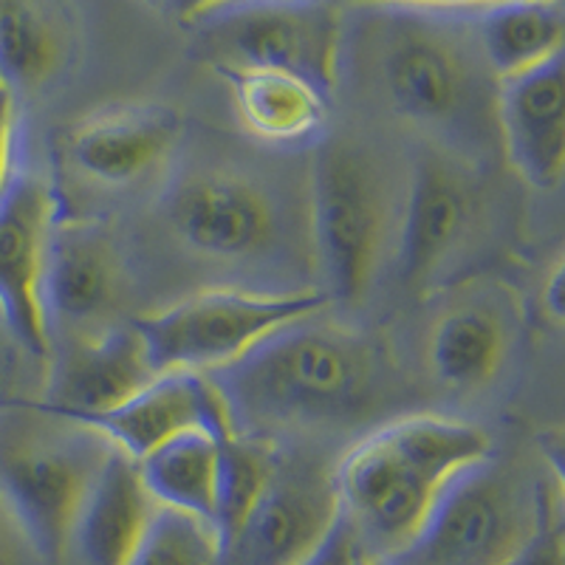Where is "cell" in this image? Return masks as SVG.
<instances>
[{
  "mask_svg": "<svg viewBox=\"0 0 565 565\" xmlns=\"http://www.w3.org/2000/svg\"><path fill=\"white\" fill-rule=\"evenodd\" d=\"M159 373L134 326L116 328L110 334L74 342L63 353L43 407L65 418L105 413L136 396Z\"/></svg>",
  "mask_w": 565,
  "mask_h": 565,
  "instance_id": "cell-14",
  "label": "cell"
},
{
  "mask_svg": "<svg viewBox=\"0 0 565 565\" xmlns=\"http://www.w3.org/2000/svg\"><path fill=\"white\" fill-rule=\"evenodd\" d=\"M116 264L110 246L90 226H54L43 271L45 320H88L110 302Z\"/></svg>",
  "mask_w": 565,
  "mask_h": 565,
  "instance_id": "cell-18",
  "label": "cell"
},
{
  "mask_svg": "<svg viewBox=\"0 0 565 565\" xmlns=\"http://www.w3.org/2000/svg\"><path fill=\"white\" fill-rule=\"evenodd\" d=\"M353 565H382V563L376 557H371V554L360 552V554H356V559H353Z\"/></svg>",
  "mask_w": 565,
  "mask_h": 565,
  "instance_id": "cell-31",
  "label": "cell"
},
{
  "mask_svg": "<svg viewBox=\"0 0 565 565\" xmlns=\"http://www.w3.org/2000/svg\"><path fill=\"white\" fill-rule=\"evenodd\" d=\"M156 507L134 458L114 450L85 494L71 543L85 565H128Z\"/></svg>",
  "mask_w": 565,
  "mask_h": 565,
  "instance_id": "cell-16",
  "label": "cell"
},
{
  "mask_svg": "<svg viewBox=\"0 0 565 565\" xmlns=\"http://www.w3.org/2000/svg\"><path fill=\"white\" fill-rule=\"evenodd\" d=\"M63 40L49 7L0 0V83L9 90H32L57 71Z\"/></svg>",
  "mask_w": 565,
  "mask_h": 565,
  "instance_id": "cell-23",
  "label": "cell"
},
{
  "mask_svg": "<svg viewBox=\"0 0 565 565\" xmlns=\"http://www.w3.org/2000/svg\"><path fill=\"white\" fill-rule=\"evenodd\" d=\"M507 565H565V534H563V512H559L554 494H543V512L534 534L526 546L514 554Z\"/></svg>",
  "mask_w": 565,
  "mask_h": 565,
  "instance_id": "cell-26",
  "label": "cell"
},
{
  "mask_svg": "<svg viewBox=\"0 0 565 565\" xmlns=\"http://www.w3.org/2000/svg\"><path fill=\"white\" fill-rule=\"evenodd\" d=\"M501 320L483 309H458L441 317L430 340V362L438 380L458 391H476L492 380L503 360Z\"/></svg>",
  "mask_w": 565,
  "mask_h": 565,
  "instance_id": "cell-22",
  "label": "cell"
},
{
  "mask_svg": "<svg viewBox=\"0 0 565 565\" xmlns=\"http://www.w3.org/2000/svg\"><path fill=\"white\" fill-rule=\"evenodd\" d=\"M218 557L221 537L212 523L156 507L128 565H218Z\"/></svg>",
  "mask_w": 565,
  "mask_h": 565,
  "instance_id": "cell-25",
  "label": "cell"
},
{
  "mask_svg": "<svg viewBox=\"0 0 565 565\" xmlns=\"http://www.w3.org/2000/svg\"><path fill=\"white\" fill-rule=\"evenodd\" d=\"M246 130L275 145L315 139L326 125V94L282 71H221Z\"/></svg>",
  "mask_w": 565,
  "mask_h": 565,
  "instance_id": "cell-19",
  "label": "cell"
},
{
  "mask_svg": "<svg viewBox=\"0 0 565 565\" xmlns=\"http://www.w3.org/2000/svg\"><path fill=\"white\" fill-rule=\"evenodd\" d=\"M179 139L173 110L153 105H130L90 116L71 130V159L88 179L122 186L148 175L168 159Z\"/></svg>",
  "mask_w": 565,
  "mask_h": 565,
  "instance_id": "cell-15",
  "label": "cell"
},
{
  "mask_svg": "<svg viewBox=\"0 0 565 565\" xmlns=\"http://www.w3.org/2000/svg\"><path fill=\"white\" fill-rule=\"evenodd\" d=\"M52 186L29 170H14L0 193V315L14 340L34 356L49 353L43 271L54 232Z\"/></svg>",
  "mask_w": 565,
  "mask_h": 565,
  "instance_id": "cell-10",
  "label": "cell"
},
{
  "mask_svg": "<svg viewBox=\"0 0 565 565\" xmlns=\"http://www.w3.org/2000/svg\"><path fill=\"white\" fill-rule=\"evenodd\" d=\"M382 52V83L393 108L422 125H452L472 105V71L441 20L393 7Z\"/></svg>",
  "mask_w": 565,
  "mask_h": 565,
  "instance_id": "cell-9",
  "label": "cell"
},
{
  "mask_svg": "<svg viewBox=\"0 0 565 565\" xmlns=\"http://www.w3.org/2000/svg\"><path fill=\"white\" fill-rule=\"evenodd\" d=\"M340 518L334 476L302 461H275L264 494L221 543L218 565H306Z\"/></svg>",
  "mask_w": 565,
  "mask_h": 565,
  "instance_id": "cell-8",
  "label": "cell"
},
{
  "mask_svg": "<svg viewBox=\"0 0 565 565\" xmlns=\"http://www.w3.org/2000/svg\"><path fill=\"white\" fill-rule=\"evenodd\" d=\"M546 487H529L509 467H469L444 489L405 548L382 565H507L529 543Z\"/></svg>",
  "mask_w": 565,
  "mask_h": 565,
  "instance_id": "cell-4",
  "label": "cell"
},
{
  "mask_svg": "<svg viewBox=\"0 0 565 565\" xmlns=\"http://www.w3.org/2000/svg\"><path fill=\"white\" fill-rule=\"evenodd\" d=\"M385 204L376 173L351 145H331L315 161V235L331 295L362 300L382 246Z\"/></svg>",
  "mask_w": 565,
  "mask_h": 565,
  "instance_id": "cell-7",
  "label": "cell"
},
{
  "mask_svg": "<svg viewBox=\"0 0 565 565\" xmlns=\"http://www.w3.org/2000/svg\"><path fill=\"white\" fill-rule=\"evenodd\" d=\"M487 458L483 430L458 418L411 416L371 433L334 476L342 521L360 552L385 559L405 548L444 489Z\"/></svg>",
  "mask_w": 565,
  "mask_h": 565,
  "instance_id": "cell-1",
  "label": "cell"
},
{
  "mask_svg": "<svg viewBox=\"0 0 565 565\" xmlns=\"http://www.w3.org/2000/svg\"><path fill=\"white\" fill-rule=\"evenodd\" d=\"M114 444L40 407H0V489L49 565L63 559L85 494Z\"/></svg>",
  "mask_w": 565,
  "mask_h": 565,
  "instance_id": "cell-3",
  "label": "cell"
},
{
  "mask_svg": "<svg viewBox=\"0 0 565 565\" xmlns=\"http://www.w3.org/2000/svg\"><path fill=\"white\" fill-rule=\"evenodd\" d=\"M68 422L97 430L114 444V450L125 452L134 461H141L181 433L204 430L215 438L235 433L230 411L215 385L204 373L193 371L159 373L150 385L141 387L119 407L90 416H71Z\"/></svg>",
  "mask_w": 565,
  "mask_h": 565,
  "instance_id": "cell-12",
  "label": "cell"
},
{
  "mask_svg": "<svg viewBox=\"0 0 565 565\" xmlns=\"http://www.w3.org/2000/svg\"><path fill=\"white\" fill-rule=\"evenodd\" d=\"M271 467L275 458L264 447L244 441L235 433L221 441L218 489H215V514H212V526L218 532L221 543L230 540L246 521V514L269 483Z\"/></svg>",
  "mask_w": 565,
  "mask_h": 565,
  "instance_id": "cell-24",
  "label": "cell"
},
{
  "mask_svg": "<svg viewBox=\"0 0 565 565\" xmlns=\"http://www.w3.org/2000/svg\"><path fill=\"white\" fill-rule=\"evenodd\" d=\"M472 199L461 175L441 156H422L407 195L405 226L398 244V269L405 282H418L450 255L467 230Z\"/></svg>",
  "mask_w": 565,
  "mask_h": 565,
  "instance_id": "cell-17",
  "label": "cell"
},
{
  "mask_svg": "<svg viewBox=\"0 0 565 565\" xmlns=\"http://www.w3.org/2000/svg\"><path fill=\"white\" fill-rule=\"evenodd\" d=\"M168 221L193 252L215 260H255L280 238V210L255 179L193 173L170 190Z\"/></svg>",
  "mask_w": 565,
  "mask_h": 565,
  "instance_id": "cell-11",
  "label": "cell"
},
{
  "mask_svg": "<svg viewBox=\"0 0 565 565\" xmlns=\"http://www.w3.org/2000/svg\"><path fill=\"white\" fill-rule=\"evenodd\" d=\"M331 295H249V291H204L159 315L141 317L134 331L145 342L156 373H212L241 360L291 322L311 320Z\"/></svg>",
  "mask_w": 565,
  "mask_h": 565,
  "instance_id": "cell-6",
  "label": "cell"
},
{
  "mask_svg": "<svg viewBox=\"0 0 565 565\" xmlns=\"http://www.w3.org/2000/svg\"><path fill=\"white\" fill-rule=\"evenodd\" d=\"M478 43L498 79L518 77L563 54L565 9L557 0L478 7Z\"/></svg>",
  "mask_w": 565,
  "mask_h": 565,
  "instance_id": "cell-20",
  "label": "cell"
},
{
  "mask_svg": "<svg viewBox=\"0 0 565 565\" xmlns=\"http://www.w3.org/2000/svg\"><path fill=\"white\" fill-rule=\"evenodd\" d=\"M221 441L204 430H190L156 447L136 461L145 489L159 507L193 514L212 523L218 489Z\"/></svg>",
  "mask_w": 565,
  "mask_h": 565,
  "instance_id": "cell-21",
  "label": "cell"
},
{
  "mask_svg": "<svg viewBox=\"0 0 565 565\" xmlns=\"http://www.w3.org/2000/svg\"><path fill=\"white\" fill-rule=\"evenodd\" d=\"M218 71H282L331 94L340 71L342 12L334 3H210L190 12Z\"/></svg>",
  "mask_w": 565,
  "mask_h": 565,
  "instance_id": "cell-5",
  "label": "cell"
},
{
  "mask_svg": "<svg viewBox=\"0 0 565 565\" xmlns=\"http://www.w3.org/2000/svg\"><path fill=\"white\" fill-rule=\"evenodd\" d=\"M204 376L224 398L230 422H340L371 402L373 353L351 331L300 320Z\"/></svg>",
  "mask_w": 565,
  "mask_h": 565,
  "instance_id": "cell-2",
  "label": "cell"
},
{
  "mask_svg": "<svg viewBox=\"0 0 565 565\" xmlns=\"http://www.w3.org/2000/svg\"><path fill=\"white\" fill-rule=\"evenodd\" d=\"M356 554H360V543L353 537L351 526L340 518L334 532L328 534V540L322 543L320 552H317L306 565H353Z\"/></svg>",
  "mask_w": 565,
  "mask_h": 565,
  "instance_id": "cell-28",
  "label": "cell"
},
{
  "mask_svg": "<svg viewBox=\"0 0 565 565\" xmlns=\"http://www.w3.org/2000/svg\"><path fill=\"white\" fill-rule=\"evenodd\" d=\"M14 94L0 83V193L12 179L14 168Z\"/></svg>",
  "mask_w": 565,
  "mask_h": 565,
  "instance_id": "cell-29",
  "label": "cell"
},
{
  "mask_svg": "<svg viewBox=\"0 0 565 565\" xmlns=\"http://www.w3.org/2000/svg\"><path fill=\"white\" fill-rule=\"evenodd\" d=\"M0 565H49L40 557L32 534L26 532L3 489H0Z\"/></svg>",
  "mask_w": 565,
  "mask_h": 565,
  "instance_id": "cell-27",
  "label": "cell"
},
{
  "mask_svg": "<svg viewBox=\"0 0 565 565\" xmlns=\"http://www.w3.org/2000/svg\"><path fill=\"white\" fill-rule=\"evenodd\" d=\"M563 54L518 77L498 79V125L514 170L537 190H554L565 168Z\"/></svg>",
  "mask_w": 565,
  "mask_h": 565,
  "instance_id": "cell-13",
  "label": "cell"
},
{
  "mask_svg": "<svg viewBox=\"0 0 565 565\" xmlns=\"http://www.w3.org/2000/svg\"><path fill=\"white\" fill-rule=\"evenodd\" d=\"M546 311L554 322H563V266H557L552 280L546 282Z\"/></svg>",
  "mask_w": 565,
  "mask_h": 565,
  "instance_id": "cell-30",
  "label": "cell"
}]
</instances>
